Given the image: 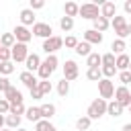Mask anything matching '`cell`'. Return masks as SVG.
<instances>
[{"label":"cell","instance_id":"1","mask_svg":"<svg viewBox=\"0 0 131 131\" xmlns=\"http://www.w3.org/2000/svg\"><path fill=\"white\" fill-rule=\"evenodd\" d=\"M57 63H59L57 55H47V57L41 61V68L37 70V76H39V80H49V76L55 72Z\"/></svg>","mask_w":131,"mask_h":131},{"label":"cell","instance_id":"2","mask_svg":"<svg viewBox=\"0 0 131 131\" xmlns=\"http://www.w3.org/2000/svg\"><path fill=\"white\" fill-rule=\"evenodd\" d=\"M106 100L104 98H94L92 102H90V106H88V111H86V117L90 119V121H94V119H100L102 115H106Z\"/></svg>","mask_w":131,"mask_h":131},{"label":"cell","instance_id":"3","mask_svg":"<svg viewBox=\"0 0 131 131\" xmlns=\"http://www.w3.org/2000/svg\"><path fill=\"white\" fill-rule=\"evenodd\" d=\"M61 47H63V39L57 37V35H53V37H49V39L43 41V51L47 55H55V51L61 49Z\"/></svg>","mask_w":131,"mask_h":131},{"label":"cell","instance_id":"4","mask_svg":"<svg viewBox=\"0 0 131 131\" xmlns=\"http://www.w3.org/2000/svg\"><path fill=\"white\" fill-rule=\"evenodd\" d=\"M80 16L82 18H88V20H94V18L100 16V10H98V6L94 2H86V4L80 6Z\"/></svg>","mask_w":131,"mask_h":131},{"label":"cell","instance_id":"5","mask_svg":"<svg viewBox=\"0 0 131 131\" xmlns=\"http://www.w3.org/2000/svg\"><path fill=\"white\" fill-rule=\"evenodd\" d=\"M33 35H35V37H41V39L45 41V39L53 37V29H51L49 23H35V25H33Z\"/></svg>","mask_w":131,"mask_h":131},{"label":"cell","instance_id":"6","mask_svg":"<svg viewBox=\"0 0 131 131\" xmlns=\"http://www.w3.org/2000/svg\"><path fill=\"white\" fill-rule=\"evenodd\" d=\"M61 70H63V78L68 80V82H72V80H76L78 76H80V70H78V63L74 61V59H68L63 66H61Z\"/></svg>","mask_w":131,"mask_h":131},{"label":"cell","instance_id":"7","mask_svg":"<svg viewBox=\"0 0 131 131\" xmlns=\"http://www.w3.org/2000/svg\"><path fill=\"white\" fill-rule=\"evenodd\" d=\"M115 100L125 108V106H131V92H129V88L127 86H119V88H115Z\"/></svg>","mask_w":131,"mask_h":131},{"label":"cell","instance_id":"8","mask_svg":"<svg viewBox=\"0 0 131 131\" xmlns=\"http://www.w3.org/2000/svg\"><path fill=\"white\" fill-rule=\"evenodd\" d=\"M98 92H100V98H113L115 96V84H113V80H106V78H102L100 82H98Z\"/></svg>","mask_w":131,"mask_h":131},{"label":"cell","instance_id":"9","mask_svg":"<svg viewBox=\"0 0 131 131\" xmlns=\"http://www.w3.org/2000/svg\"><path fill=\"white\" fill-rule=\"evenodd\" d=\"M12 35H14V39H16V43H29L31 39H33V31H29L27 27H23V25H18V27H14V31H12Z\"/></svg>","mask_w":131,"mask_h":131},{"label":"cell","instance_id":"10","mask_svg":"<svg viewBox=\"0 0 131 131\" xmlns=\"http://www.w3.org/2000/svg\"><path fill=\"white\" fill-rule=\"evenodd\" d=\"M10 53H12V61H27V57H29V47L25 45V43H16L12 49H10Z\"/></svg>","mask_w":131,"mask_h":131},{"label":"cell","instance_id":"11","mask_svg":"<svg viewBox=\"0 0 131 131\" xmlns=\"http://www.w3.org/2000/svg\"><path fill=\"white\" fill-rule=\"evenodd\" d=\"M4 98L10 102V106H14V104H23V92H20L18 88H14V86H10V88L4 92Z\"/></svg>","mask_w":131,"mask_h":131},{"label":"cell","instance_id":"12","mask_svg":"<svg viewBox=\"0 0 131 131\" xmlns=\"http://www.w3.org/2000/svg\"><path fill=\"white\" fill-rule=\"evenodd\" d=\"M18 80H20V82H23V84H25L29 90H33V88H37V86H39V80H37V76H35L33 72H27V70H25V72H20Z\"/></svg>","mask_w":131,"mask_h":131},{"label":"cell","instance_id":"13","mask_svg":"<svg viewBox=\"0 0 131 131\" xmlns=\"http://www.w3.org/2000/svg\"><path fill=\"white\" fill-rule=\"evenodd\" d=\"M100 16H104L106 20H113L117 16V4L115 2H104L100 6Z\"/></svg>","mask_w":131,"mask_h":131},{"label":"cell","instance_id":"14","mask_svg":"<svg viewBox=\"0 0 131 131\" xmlns=\"http://www.w3.org/2000/svg\"><path fill=\"white\" fill-rule=\"evenodd\" d=\"M84 41L90 43V45H100L102 43V33H98L94 29H88V31H84Z\"/></svg>","mask_w":131,"mask_h":131},{"label":"cell","instance_id":"15","mask_svg":"<svg viewBox=\"0 0 131 131\" xmlns=\"http://www.w3.org/2000/svg\"><path fill=\"white\" fill-rule=\"evenodd\" d=\"M25 66H27V72H33V74H35V72L41 68V57H39L37 53H29Z\"/></svg>","mask_w":131,"mask_h":131},{"label":"cell","instance_id":"16","mask_svg":"<svg viewBox=\"0 0 131 131\" xmlns=\"http://www.w3.org/2000/svg\"><path fill=\"white\" fill-rule=\"evenodd\" d=\"M20 25H23V27L35 25V12H33L31 8H23V10H20Z\"/></svg>","mask_w":131,"mask_h":131},{"label":"cell","instance_id":"17","mask_svg":"<svg viewBox=\"0 0 131 131\" xmlns=\"http://www.w3.org/2000/svg\"><path fill=\"white\" fill-rule=\"evenodd\" d=\"M129 66H131V57H129L127 53H123V55H117V61H115V68H117V72H125V70H129Z\"/></svg>","mask_w":131,"mask_h":131},{"label":"cell","instance_id":"18","mask_svg":"<svg viewBox=\"0 0 131 131\" xmlns=\"http://www.w3.org/2000/svg\"><path fill=\"white\" fill-rule=\"evenodd\" d=\"M78 14H80V4H76V2H66V4H63V16L74 18V16H78Z\"/></svg>","mask_w":131,"mask_h":131},{"label":"cell","instance_id":"19","mask_svg":"<svg viewBox=\"0 0 131 131\" xmlns=\"http://www.w3.org/2000/svg\"><path fill=\"white\" fill-rule=\"evenodd\" d=\"M123 111H125V108H123L117 100H111V102L106 104V115H111V117H115V119H117V117H121V115H123Z\"/></svg>","mask_w":131,"mask_h":131},{"label":"cell","instance_id":"20","mask_svg":"<svg viewBox=\"0 0 131 131\" xmlns=\"http://www.w3.org/2000/svg\"><path fill=\"white\" fill-rule=\"evenodd\" d=\"M25 117L31 121V123H39L43 117H41V108L39 106H29L27 108V113H25Z\"/></svg>","mask_w":131,"mask_h":131},{"label":"cell","instance_id":"21","mask_svg":"<svg viewBox=\"0 0 131 131\" xmlns=\"http://www.w3.org/2000/svg\"><path fill=\"white\" fill-rule=\"evenodd\" d=\"M92 25H94V27H92L94 31H98V33H104V31L111 27V20H106L104 16H98V18H94V20H92Z\"/></svg>","mask_w":131,"mask_h":131},{"label":"cell","instance_id":"22","mask_svg":"<svg viewBox=\"0 0 131 131\" xmlns=\"http://www.w3.org/2000/svg\"><path fill=\"white\" fill-rule=\"evenodd\" d=\"M125 49H127V43H125L123 39H115V41L111 43V53L123 55V53H125Z\"/></svg>","mask_w":131,"mask_h":131},{"label":"cell","instance_id":"23","mask_svg":"<svg viewBox=\"0 0 131 131\" xmlns=\"http://www.w3.org/2000/svg\"><path fill=\"white\" fill-rule=\"evenodd\" d=\"M39 108H41V117H43V119H47V121L55 115V104H51V102H43Z\"/></svg>","mask_w":131,"mask_h":131},{"label":"cell","instance_id":"24","mask_svg":"<svg viewBox=\"0 0 131 131\" xmlns=\"http://www.w3.org/2000/svg\"><path fill=\"white\" fill-rule=\"evenodd\" d=\"M0 41H2V47H6V49H12L16 45V39H14L12 33H2L0 35Z\"/></svg>","mask_w":131,"mask_h":131},{"label":"cell","instance_id":"25","mask_svg":"<svg viewBox=\"0 0 131 131\" xmlns=\"http://www.w3.org/2000/svg\"><path fill=\"white\" fill-rule=\"evenodd\" d=\"M100 63H102V55L100 53H90L86 57V66L88 68H100Z\"/></svg>","mask_w":131,"mask_h":131},{"label":"cell","instance_id":"26","mask_svg":"<svg viewBox=\"0 0 131 131\" xmlns=\"http://www.w3.org/2000/svg\"><path fill=\"white\" fill-rule=\"evenodd\" d=\"M35 131H57L53 123H49L47 119H41L39 123H35Z\"/></svg>","mask_w":131,"mask_h":131},{"label":"cell","instance_id":"27","mask_svg":"<svg viewBox=\"0 0 131 131\" xmlns=\"http://www.w3.org/2000/svg\"><path fill=\"white\" fill-rule=\"evenodd\" d=\"M78 55H84V57H88L92 51H90V43H86V41H80L78 45H76V49H74Z\"/></svg>","mask_w":131,"mask_h":131},{"label":"cell","instance_id":"28","mask_svg":"<svg viewBox=\"0 0 131 131\" xmlns=\"http://www.w3.org/2000/svg\"><path fill=\"white\" fill-rule=\"evenodd\" d=\"M86 78L92 80V82H100V80H102V72H100V68H88Z\"/></svg>","mask_w":131,"mask_h":131},{"label":"cell","instance_id":"29","mask_svg":"<svg viewBox=\"0 0 131 131\" xmlns=\"http://www.w3.org/2000/svg\"><path fill=\"white\" fill-rule=\"evenodd\" d=\"M6 127H8V129H20V117H16V115H6Z\"/></svg>","mask_w":131,"mask_h":131},{"label":"cell","instance_id":"30","mask_svg":"<svg viewBox=\"0 0 131 131\" xmlns=\"http://www.w3.org/2000/svg\"><path fill=\"white\" fill-rule=\"evenodd\" d=\"M59 29L66 31V33L72 31V29H74V18H70V16H61V18H59Z\"/></svg>","mask_w":131,"mask_h":131},{"label":"cell","instance_id":"31","mask_svg":"<svg viewBox=\"0 0 131 131\" xmlns=\"http://www.w3.org/2000/svg\"><path fill=\"white\" fill-rule=\"evenodd\" d=\"M68 92H70V82H68L66 78H61V80L57 82V94H59V96H66Z\"/></svg>","mask_w":131,"mask_h":131},{"label":"cell","instance_id":"32","mask_svg":"<svg viewBox=\"0 0 131 131\" xmlns=\"http://www.w3.org/2000/svg\"><path fill=\"white\" fill-rule=\"evenodd\" d=\"M90 125H92V121H90L88 117H80V119L76 121V129H78V131H86V129H90Z\"/></svg>","mask_w":131,"mask_h":131},{"label":"cell","instance_id":"33","mask_svg":"<svg viewBox=\"0 0 131 131\" xmlns=\"http://www.w3.org/2000/svg\"><path fill=\"white\" fill-rule=\"evenodd\" d=\"M14 72V63L12 61H0V74L2 76H8Z\"/></svg>","mask_w":131,"mask_h":131},{"label":"cell","instance_id":"34","mask_svg":"<svg viewBox=\"0 0 131 131\" xmlns=\"http://www.w3.org/2000/svg\"><path fill=\"white\" fill-rule=\"evenodd\" d=\"M100 72H102V78L111 80V78L117 74V68H115V66H102V68H100Z\"/></svg>","mask_w":131,"mask_h":131},{"label":"cell","instance_id":"35","mask_svg":"<svg viewBox=\"0 0 131 131\" xmlns=\"http://www.w3.org/2000/svg\"><path fill=\"white\" fill-rule=\"evenodd\" d=\"M115 35H117V39H123V41H125V37H129V23H127L125 27L115 29Z\"/></svg>","mask_w":131,"mask_h":131},{"label":"cell","instance_id":"36","mask_svg":"<svg viewBox=\"0 0 131 131\" xmlns=\"http://www.w3.org/2000/svg\"><path fill=\"white\" fill-rule=\"evenodd\" d=\"M119 82H121V86H127V84H131V72H129V70H125V72H119Z\"/></svg>","mask_w":131,"mask_h":131},{"label":"cell","instance_id":"37","mask_svg":"<svg viewBox=\"0 0 131 131\" xmlns=\"http://www.w3.org/2000/svg\"><path fill=\"white\" fill-rule=\"evenodd\" d=\"M39 90H41L43 96L49 94V92H51V82H49V80H39Z\"/></svg>","mask_w":131,"mask_h":131},{"label":"cell","instance_id":"38","mask_svg":"<svg viewBox=\"0 0 131 131\" xmlns=\"http://www.w3.org/2000/svg\"><path fill=\"white\" fill-rule=\"evenodd\" d=\"M125 25H127L125 16H119V14H117V16L111 20V27H113V29H119V27H125Z\"/></svg>","mask_w":131,"mask_h":131},{"label":"cell","instance_id":"39","mask_svg":"<svg viewBox=\"0 0 131 131\" xmlns=\"http://www.w3.org/2000/svg\"><path fill=\"white\" fill-rule=\"evenodd\" d=\"M78 43H80V41H78L74 35H68V37L63 39V45H66V47H70V49H76V45H78Z\"/></svg>","mask_w":131,"mask_h":131},{"label":"cell","instance_id":"40","mask_svg":"<svg viewBox=\"0 0 131 131\" xmlns=\"http://www.w3.org/2000/svg\"><path fill=\"white\" fill-rule=\"evenodd\" d=\"M115 61H117V57H115V53H104L102 55V66H115Z\"/></svg>","mask_w":131,"mask_h":131},{"label":"cell","instance_id":"41","mask_svg":"<svg viewBox=\"0 0 131 131\" xmlns=\"http://www.w3.org/2000/svg\"><path fill=\"white\" fill-rule=\"evenodd\" d=\"M23 113H27L25 104H14V106H10V113H8V115H16V117H20Z\"/></svg>","mask_w":131,"mask_h":131},{"label":"cell","instance_id":"42","mask_svg":"<svg viewBox=\"0 0 131 131\" xmlns=\"http://www.w3.org/2000/svg\"><path fill=\"white\" fill-rule=\"evenodd\" d=\"M0 61H12V53H10V49H6V47L0 49Z\"/></svg>","mask_w":131,"mask_h":131},{"label":"cell","instance_id":"43","mask_svg":"<svg viewBox=\"0 0 131 131\" xmlns=\"http://www.w3.org/2000/svg\"><path fill=\"white\" fill-rule=\"evenodd\" d=\"M10 86H12V84H10V80H8L6 76H0V92H6Z\"/></svg>","mask_w":131,"mask_h":131},{"label":"cell","instance_id":"44","mask_svg":"<svg viewBox=\"0 0 131 131\" xmlns=\"http://www.w3.org/2000/svg\"><path fill=\"white\" fill-rule=\"evenodd\" d=\"M43 6H45V2H43V0H31V4H29V8H31L33 12H35V10H41Z\"/></svg>","mask_w":131,"mask_h":131},{"label":"cell","instance_id":"45","mask_svg":"<svg viewBox=\"0 0 131 131\" xmlns=\"http://www.w3.org/2000/svg\"><path fill=\"white\" fill-rule=\"evenodd\" d=\"M4 113H10V102L6 98H0V115H4Z\"/></svg>","mask_w":131,"mask_h":131},{"label":"cell","instance_id":"46","mask_svg":"<svg viewBox=\"0 0 131 131\" xmlns=\"http://www.w3.org/2000/svg\"><path fill=\"white\" fill-rule=\"evenodd\" d=\"M31 98H35V100H39V98H43V94H41V90H39V86L31 90Z\"/></svg>","mask_w":131,"mask_h":131},{"label":"cell","instance_id":"47","mask_svg":"<svg viewBox=\"0 0 131 131\" xmlns=\"http://www.w3.org/2000/svg\"><path fill=\"white\" fill-rule=\"evenodd\" d=\"M123 10H125L127 14H131V0H125V4H123Z\"/></svg>","mask_w":131,"mask_h":131},{"label":"cell","instance_id":"48","mask_svg":"<svg viewBox=\"0 0 131 131\" xmlns=\"http://www.w3.org/2000/svg\"><path fill=\"white\" fill-rule=\"evenodd\" d=\"M4 125H6V117H2V115H0V131L4 129Z\"/></svg>","mask_w":131,"mask_h":131},{"label":"cell","instance_id":"49","mask_svg":"<svg viewBox=\"0 0 131 131\" xmlns=\"http://www.w3.org/2000/svg\"><path fill=\"white\" fill-rule=\"evenodd\" d=\"M121 131H131V123H125V125H123V129H121Z\"/></svg>","mask_w":131,"mask_h":131},{"label":"cell","instance_id":"50","mask_svg":"<svg viewBox=\"0 0 131 131\" xmlns=\"http://www.w3.org/2000/svg\"><path fill=\"white\" fill-rule=\"evenodd\" d=\"M2 131H12V129H8V127H4V129H2Z\"/></svg>","mask_w":131,"mask_h":131},{"label":"cell","instance_id":"51","mask_svg":"<svg viewBox=\"0 0 131 131\" xmlns=\"http://www.w3.org/2000/svg\"><path fill=\"white\" fill-rule=\"evenodd\" d=\"M16 131H27V129H23V127H20V129H16Z\"/></svg>","mask_w":131,"mask_h":131},{"label":"cell","instance_id":"52","mask_svg":"<svg viewBox=\"0 0 131 131\" xmlns=\"http://www.w3.org/2000/svg\"><path fill=\"white\" fill-rule=\"evenodd\" d=\"M129 35H131V23H129Z\"/></svg>","mask_w":131,"mask_h":131},{"label":"cell","instance_id":"53","mask_svg":"<svg viewBox=\"0 0 131 131\" xmlns=\"http://www.w3.org/2000/svg\"><path fill=\"white\" fill-rule=\"evenodd\" d=\"M0 49H2V41H0Z\"/></svg>","mask_w":131,"mask_h":131},{"label":"cell","instance_id":"54","mask_svg":"<svg viewBox=\"0 0 131 131\" xmlns=\"http://www.w3.org/2000/svg\"><path fill=\"white\" fill-rule=\"evenodd\" d=\"M129 72H131V66H129Z\"/></svg>","mask_w":131,"mask_h":131},{"label":"cell","instance_id":"55","mask_svg":"<svg viewBox=\"0 0 131 131\" xmlns=\"http://www.w3.org/2000/svg\"><path fill=\"white\" fill-rule=\"evenodd\" d=\"M129 111H131V106H129Z\"/></svg>","mask_w":131,"mask_h":131}]
</instances>
